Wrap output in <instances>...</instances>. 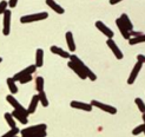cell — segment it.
Segmentation results:
<instances>
[{"instance_id": "33", "label": "cell", "mask_w": 145, "mask_h": 137, "mask_svg": "<svg viewBox=\"0 0 145 137\" xmlns=\"http://www.w3.org/2000/svg\"><path fill=\"white\" fill-rule=\"evenodd\" d=\"M18 5V0H10L8 1V7L13 9V7H16Z\"/></svg>"}, {"instance_id": "2", "label": "cell", "mask_w": 145, "mask_h": 137, "mask_svg": "<svg viewBox=\"0 0 145 137\" xmlns=\"http://www.w3.org/2000/svg\"><path fill=\"white\" fill-rule=\"evenodd\" d=\"M48 18V13L47 12H40V13H34V14H28V16H24L20 18V23L21 24H30L34 23V21H40V20H45Z\"/></svg>"}, {"instance_id": "8", "label": "cell", "mask_w": 145, "mask_h": 137, "mask_svg": "<svg viewBox=\"0 0 145 137\" xmlns=\"http://www.w3.org/2000/svg\"><path fill=\"white\" fill-rule=\"evenodd\" d=\"M106 45L110 47V50L112 51V53L114 54V57L117 59H123L124 58V54H123V52H121V50L118 47V45L116 44V41L113 40V39H107L106 40Z\"/></svg>"}, {"instance_id": "38", "label": "cell", "mask_w": 145, "mask_h": 137, "mask_svg": "<svg viewBox=\"0 0 145 137\" xmlns=\"http://www.w3.org/2000/svg\"><path fill=\"white\" fill-rule=\"evenodd\" d=\"M16 137H18V136H16Z\"/></svg>"}, {"instance_id": "13", "label": "cell", "mask_w": 145, "mask_h": 137, "mask_svg": "<svg viewBox=\"0 0 145 137\" xmlns=\"http://www.w3.org/2000/svg\"><path fill=\"white\" fill-rule=\"evenodd\" d=\"M51 52L57 54V56H59V57H61V58H65V59H70V57H71V54L67 51H65V50H63L61 47L56 46V45L51 46Z\"/></svg>"}, {"instance_id": "16", "label": "cell", "mask_w": 145, "mask_h": 137, "mask_svg": "<svg viewBox=\"0 0 145 137\" xmlns=\"http://www.w3.org/2000/svg\"><path fill=\"white\" fill-rule=\"evenodd\" d=\"M119 19L121 20L123 25H124V26L126 27V30H127L130 33H131V32H133V25H132V21L130 20V18H129V16H127V14L123 13L121 16L119 17Z\"/></svg>"}, {"instance_id": "18", "label": "cell", "mask_w": 145, "mask_h": 137, "mask_svg": "<svg viewBox=\"0 0 145 137\" xmlns=\"http://www.w3.org/2000/svg\"><path fill=\"white\" fill-rule=\"evenodd\" d=\"M46 5L47 6H50L51 9H52L56 13H58V14H64L65 13V10L63 9V7L58 4V3H56V1H53V0H46Z\"/></svg>"}, {"instance_id": "17", "label": "cell", "mask_w": 145, "mask_h": 137, "mask_svg": "<svg viewBox=\"0 0 145 137\" xmlns=\"http://www.w3.org/2000/svg\"><path fill=\"white\" fill-rule=\"evenodd\" d=\"M39 104V98H38V95H34L31 99V102H30V105H28L27 108V112L28 115H32L35 112V110H37V106Z\"/></svg>"}, {"instance_id": "24", "label": "cell", "mask_w": 145, "mask_h": 137, "mask_svg": "<svg viewBox=\"0 0 145 137\" xmlns=\"http://www.w3.org/2000/svg\"><path fill=\"white\" fill-rule=\"evenodd\" d=\"M35 90L38 92L40 91H44V78L41 76H38L35 78Z\"/></svg>"}, {"instance_id": "20", "label": "cell", "mask_w": 145, "mask_h": 137, "mask_svg": "<svg viewBox=\"0 0 145 137\" xmlns=\"http://www.w3.org/2000/svg\"><path fill=\"white\" fill-rule=\"evenodd\" d=\"M12 116H13V118L14 119H17V121H19L21 124H27L28 123V119H27V117H25L23 113H20L19 111H17V110H13L12 112Z\"/></svg>"}, {"instance_id": "5", "label": "cell", "mask_w": 145, "mask_h": 137, "mask_svg": "<svg viewBox=\"0 0 145 137\" xmlns=\"http://www.w3.org/2000/svg\"><path fill=\"white\" fill-rule=\"evenodd\" d=\"M35 70H37V68H35L34 64H32V65L25 68L24 70H21L20 72H18V73L14 75V77H13L14 82H19L21 78H24L26 76H31L32 73H34V72H35Z\"/></svg>"}, {"instance_id": "11", "label": "cell", "mask_w": 145, "mask_h": 137, "mask_svg": "<svg viewBox=\"0 0 145 137\" xmlns=\"http://www.w3.org/2000/svg\"><path fill=\"white\" fill-rule=\"evenodd\" d=\"M142 68H143V64H142V63L137 62V63L135 64V66H133L131 73H130V76H129V79H127V84H129V85H132V84L136 82V79H137V77H138V73L140 72Z\"/></svg>"}, {"instance_id": "25", "label": "cell", "mask_w": 145, "mask_h": 137, "mask_svg": "<svg viewBox=\"0 0 145 137\" xmlns=\"http://www.w3.org/2000/svg\"><path fill=\"white\" fill-rule=\"evenodd\" d=\"M5 119H6L7 124L10 125L11 129L16 128V121H14V118H13V116H12L11 112H6V113H5Z\"/></svg>"}, {"instance_id": "32", "label": "cell", "mask_w": 145, "mask_h": 137, "mask_svg": "<svg viewBox=\"0 0 145 137\" xmlns=\"http://www.w3.org/2000/svg\"><path fill=\"white\" fill-rule=\"evenodd\" d=\"M137 62L142 63V64H145V56L144 54H138L137 56Z\"/></svg>"}, {"instance_id": "4", "label": "cell", "mask_w": 145, "mask_h": 137, "mask_svg": "<svg viewBox=\"0 0 145 137\" xmlns=\"http://www.w3.org/2000/svg\"><path fill=\"white\" fill-rule=\"evenodd\" d=\"M6 100H7V102H8L13 108H14V110H17V111H19L20 113H23L25 117H28L27 109H25V108H24L23 105H21V104H20V103H19L18 100H17L16 98H14L12 95H8V96H7V97H6Z\"/></svg>"}, {"instance_id": "7", "label": "cell", "mask_w": 145, "mask_h": 137, "mask_svg": "<svg viewBox=\"0 0 145 137\" xmlns=\"http://www.w3.org/2000/svg\"><path fill=\"white\" fill-rule=\"evenodd\" d=\"M95 26L98 28V30L103 33L105 37H107V39H113V35H114V32L111 30L108 26H106L103 21H100V20H98V21H96V24H95Z\"/></svg>"}, {"instance_id": "36", "label": "cell", "mask_w": 145, "mask_h": 137, "mask_svg": "<svg viewBox=\"0 0 145 137\" xmlns=\"http://www.w3.org/2000/svg\"><path fill=\"white\" fill-rule=\"evenodd\" d=\"M3 62V58H1V57H0V63H1Z\"/></svg>"}, {"instance_id": "30", "label": "cell", "mask_w": 145, "mask_h": 137, "mask_svg": "<svg viewBox=\"0 0 145 137\" xmlns=\"http://www.w3.org/2000/svg\"><path fill=\"white\" fill-rule=\"evenodd\" d=\"M7 7H8V1H0V16L7 11Z\"/></svg>"}, {"instance_id": "28", "label": "cell", "mask_w": 145, "mask_h": 137, "mask_svg": "<svg viewBox=\"0 0 145 137\" xmlns=\"http://www.w3.org/2000/svg\"><path fill=\"white\" fill-rule=\"evenodd\" d=\"M46 131H33L31 134H28L26 136H21V137H46Z\"/></svg>"}, {"instance_id": "22", "label": "cell", "mask_w": 145, "mask_h": 137, "mask_svg": "<svg viewBox=\"0 0 145 137\" xmlns=\"http://www.w3.org/2000/svg\"><path fill=\"white\" fill-rule=\"evenodd\" d=\"M140 43H145V34L136 35V37H132L129 40L130 45H137V44H140Z\"/></svg>"}, {"instance_id": "1", "label": "cell", "mask_w": 145, "mask_h": 137, "mask_svg": "<svg viewBox=\"0 0 145 137\" xmlns=\"http://www.w3.org/2000/svg\"><path fill=\"white\" fill-rule=\"evenodd\" d=\"M70 60H71V62H73L76 65L83 71V73H84L86 77H88L90 81H92V82L97 81V75H96L95 72H93L88 65H86V64H85L80 58H78V56H76V54H71Z\"/></svg>"}, {"instance_id": "9", "label": "cell", "mask_w": 145, "mask_h": 137, "mask_svg": "<svg viewBox=\"0 0 145 137\" xmlns=\"http://www.w3.org/2000/svg\"><path fill=\"white\" fill-rule=\"evenodd\" d=\"M70 106L73 108V109H77V110H82V111H92L93 106L90 104V103H85V102H79V100H72L70 103Z\"/></svg>"}, {"instance_id": "15", "label": "cell", "mask_w": 145, "mask_h": 137, "mask_svg": "<svg viewBox=\"0 0 145 137\" xmlns=\"http://www.w3.org/2000/svg\"><path fill=\"white\" fill-rule=\"evenodd\" d=\"M35 68H41L44 65V50L42 49H37L35 51Z\"/></svg>"}, {"instance_id": "12", "label": "cell", "mask_w": 145, "mask_h": 137, "mask_svg": "<svg viewBox=\"0 0 145 137\" xmlns=\"http://www.w3.org/2000/svg\"><path fill=\"white\" fill-rule=\"evenodd\" d=\"M116 25H117V27H118V30H119V32H120V34H121V37L124 38V39H126V40H130L131 39V33H130L127 30H126V27L123 25V23H121V20L118 18V19H116Z\"/></svg>"}, {"instance_id": "26", "label": "cell", "mask_w": 145, "mask_h": 137, "mask_svg": "<svg viewBox=\"0 0 145 137\" xmlns=\"http://www.w3.org/2000/svg\"><path fill=\"white\" fill-rule=\"evenodd\" d=\"M135 103L137 105V108H138V110L142 112V113H145V103H144V100L139 97H137L135 99Z\"/></svg>"}, {"instance_id": "19", "label": "cell", "mask_w": 145, "mask_h": 137, "mask_svg": "<svg viewBox=\"0 0 145 137\" xmlns=\"http://www.w3.org/2000/svg\"><path fill=\"white\" fill-rule=\"evenodd\" d=\"M67 66L72 70V71H73L74 72V73L79 77V78H80V79H86V78H88V77H86L84 73H83V71L80 70V69H79L77 65H76V64L73 63V62H71V60H69V63H67Z\"/></svg>"}, {"instance_id": "37", "label": "cell", "mask_w": 145, "mask_h": 137, "mask_svg": "<svg viewBox=\"0 0 145 137\" xmlns=\"http://www.w3.org/2000/svg\"><path fill=\"white\" fill-rule=\"evenodd\" d=\"M144 134H145V130H144Z\"/></svg>"}, {"instance_id": "3", "label": "cell", "mask_w": 145, "mask_h": 137, "mask_svg": "<svg viewBox=\"0 0 145 137\" xmlns=\"http://www.w3.org/2000/svg\"><path fill=\"white\" fill-rule=\"evenodd\" d=\"M93 108H98V109L100 110H103L107 113H110V115H116L117 113V108H114L112 105H108V104H105L103 102H99V100H96V99H93L91 100V103H90Z\"/></svg>"}, {"instance_id": "21", "label": "cell", "mask_w": 145, "mask_h": 137, "mask_svg": "<svg viewBox=\"0 0 145 137\" xmlns=\"http://www.w3.org/2000/svg\"><path fill=\"white\" fill-rule=\"evenodd\" d=\"M7 86H8V90H10V92H11V95L13 96V95H16V93L18 92V86L16 85V82H14V79L13 78H7Z\"/></svg>"}, {"instance_id": "14", "label": "cell", "mask_w": 145, "mask_h": 137, "mask_svg": "<svg viewBox=\"0 0 145 137\" xmlns=\"http://www.w3.org/2000/svg\"><path fill=\"white\" fill-rule=\"evenodd\" d=\"M65 38H66V44L67 47L71 52H74L76 51V43H74V38H73V33L71 31L65 33Z\"/></svg>"}, {"instance_id": "31", "label": "cell", "mask_w": 145, "mask_h": 137, "mask_svg": "<svg viewBox=\"0 0 145 137\" xmlns=\"http://www.w3.org/2000/svg\"><path fill=\"white\" fill-rule=\"evenodd\" d=\"M32 81V75L31 76H26V77H24V78H21L20 81H19V83L20 84H27V83H30Z\"/></svg>"}, {"instance_id": "10", "label": "cell", "mask_w": 145, "mask_h": 137, "mask_svg": "<svg viewBox=\"0 0 145 137\" xmlns=\"http://www.w3.org/2000/svg\"><path fill=\"white\" fill-rule=\"evenodd\" d=\"M47 129V125L41 123V124H37V125H32V127H28V128H25L23 130H20V134L21 136H26L28 134H31L33 131H46Z\"/></svg>"}, {"instance_id": "23", "label": "cell", "mask_w": 145, "mask_h": 137, "mask_svg": "<svg viewBox=\"0 0 145 137\" xmlns=\"http://www.w3.org/2000/svg\"><path fill=\"white\" fill-rule=\"evenodd\" d=\"M38 98H39V103L44 108L48 106V99H47V96H46V93L44 91L38 92Z\"/></svg>"}, {"instance_id": "35", "label": "cell", "mask_w": 145, "mask_h": 137, "mask_svg": "<svg viewBox=\"0 0 145 137\" xmlns=\"http://www.w3.org/2000/svg\"><path fill=\"white\" fill-rule=\"evenodd\" d=\"M142 118H143V124L145 125V113H143V117Z\"/></svg>"}, {"instance_id": "34", "label": "cell", "mask_w": 145, "mask_h": 137, "mask_svg": "<svg viewBox=\"0 0 145 137\" xmlns=\"http://www.w3.org/2000/svg\"><path fill=\"white\" fill-rule=\"evenodd\" d=\"M119 3H120V0H111V1H110L111 5H117V4H119Z\"/></svg>"}, {"instance_id": "6", "label": "cell", "mask_w": 145, "mask_h": 137, "mask_svg": "<svg viewBox=\"0 0 145 137\" xmlns=\"http://www.w3.org/2000/svg\"><path fill=\"white\" fill-rule=\"evenodd\" d=\"M11 11L7 10L4 14H3V34L4 35H8L10 34V31H11Z\"/></svg>"}, {"instance_id": "27", "label": "cell", "mask_w": 145, "mask_h": 137, "mask_svg": "<svg viewBox=\"0 0 145 137\" xmlns=\"http://www.w3.org/2000/svg\"><path fill=\"white\" fill-rule=\"evenodd\" d=\"M20 132V130L16 127V128H13V129H11V130H8L5 135H3L1 137H16V136H18V134Z\"/></svg>"}, {"instance_id": "29", "label": "cell", "mask_w": 145, "mask_h": 137, "mask_svg": "<svg viewBox=\"0 0 145 137\" xmlns=\"http://www.w3.org/2000/svg\"><path fill=\"white\" fill-rule=\"evenodd\" d=\"M144 130H145V125H144V124H140V125H138V127H136L133 130H132V135L137 136V135L144 132Z\"/></svg>"}]
</instances>
